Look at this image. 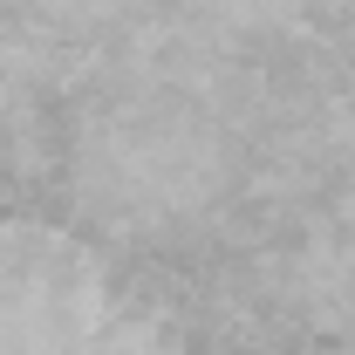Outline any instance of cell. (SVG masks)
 Wrapping results in <instances>:
<instances>
[{
  "instance_id": "6da1fadb",
  "label": "cell",
  "mask_w": 355,
  "mask_h": 355,
  "mask_svg": "<svg viewBox=\"0 0 355 355\" xmlns=\"http://www.w3.org/2000/svg\"><path fill=\"white\" fill-rule=\"evenodd\" d=\"M110 314V266L89 239L42 219H0V355H96Z\"/></svg>"
},
{
  "instance_id": "7a4b0ae2",
  "label": "cell",
  "mask_w": 355,
  "mask_h": 355,
  "mask_svg": "<svg viewBox=\"0 0 355 355\" xmlns=\"http://www.w3.org/2000/svg\"><path fill=\"white\" fill-rule=\"evenodd\" d=\"M76 171H83V198L103 219H184L191 205H205L219 150L198 116L171 103H130L83 137Z\"/></svg>"
}]
</instances>
